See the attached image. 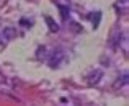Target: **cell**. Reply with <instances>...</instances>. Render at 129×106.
<instances>
[{
	"instance_id": "obj_3",
	"label": "cell",
	"mask_w": 129,
	"mask_h": 106,
	"mask_svg": "<svg viewBox=\"0 0 129 106\" xmlns=\"http://www.w3.org/2000/svg\"><path fill=\"white\" fill-rule=\"evenodd\" d=\"M16 36V29L15 28H5L3 29V38L5 39H13Z\"/></svg>"
},
{
	"instance_id": "obj_6",
	"label": "cell",
	"mask_w": 129,
	"mask_h": 106,
	"mask_svg": "<svg viewBox=\"0 0 129 106\" xmlns=\"http://www.w3.org/2000/svg\"><path fill=\"white\" fill-rule=\"evenodd\" d=\"M59 8H60V12H62V18L66 20L67 18V8H66V7H59Z\"/></svg>"
},
{
	"instance_id": "obj_2",
	"label": "cell",
	"mask_w": 129,
	"mask_h": 106,
	"mask_svg": "<svg viewBox=\"0 0 129 106\" xmlns=\"http://www.w3.org/2000/svg\"><path fill=\"white\" fill-rule=\"evenodd\" d=\"M44 20H46L47 26H49V29H51V31H52V33H57V31H59V25H57V23L54 21V20L51 18V16H46V18H44Z\"/></svg>"
},
{
	"instance_id": "obj_4",
	"label": "cell",
	"mask_w": 129,
	"mask_h": 106,
	"mask_svg": "<svg viewBox=\"0 0 129 106\" xmlns=\"http://www.w3.org/2000/svg\"><path fill=\"white\" fill-rule=\"evenodd\" d=\"M100 16H101V12L90 13V20L93 21V28H98V25H100Z\"/></svg>"
},
{
	"instance_id": "obj_7",
	"label": "cell",
	"mask_w": 129,
	"mask_h": 106,
	"mask_svg": "<svg viewBox=\"0 0 129 106\" xmlns=\"http://www.w3.org/2000/svg\"><path fill=\"white\" fill-rule=\"evenodd\" d=\"M0 44H2V34H0Z\"/></svg>"
},
{
	"instance_id": "obj_5",
	"label": "cell",
	"mask_w": 129,
	"mask_h": 106,
	"mask_svg": "<svg viewBox=\"0 0 129 106\" xmlns=\"http://www.w3.org/2000/svg\"><path fill=\"white\" fill-rule=\"evenodd\" d=\"M126 83H127V74H123V77H119V78H118L116 87H119V85H126Z\"/></svg>"
},
{
	"instance_id": "obj_1",
	"label": "cell",
	"mask_w": 129,
	"mask_h": 106,
	"mask_svg": "<svg viewBox=\"0 0 129 106\" xmlns=\"http://www.w3.org/2000/svg\"><path fill=\"white\" fill-rule=\"evenodd\" d=\"M66 59V52H64L62 49H56L52 54H51L49 60H47V64H49L52 69H57V67L62 64V60Z\"/></svg>"
}]
</instances>
